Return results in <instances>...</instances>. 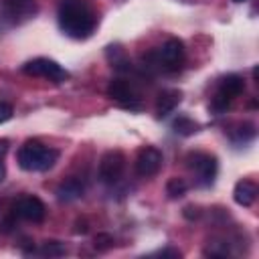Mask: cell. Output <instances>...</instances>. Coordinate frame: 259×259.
Masks as SVG:
<instances>
[{"instance_id": "obj_1", "label": "cell", "mask_w": 259, "mask_h": 259, "mask_svg": "<svg viewBox=\"0 0 259 259\" xmlns=\"http://www.w3.org/2000/svg\"><path fill=\"white\" fill-rule=\"evenodd\" d=\"M97 16L87 0H61L59 2V26L71 38H87L93 34Z\"/></svg>"}, {"instance_id": "obj_2", "label": "cell", "mask_w": 259, "mask_h": 259, "mask_svg": "<svg viewBox=\"0 0 259 259\" xmlns=\"http://www.w3.org/2000/svg\"><path fill=\"white\" fill-rule=\"evenodd\" d=\"M59 160V150L45 146L38 140H26L16 154V162L26 172H45Z\"/></svg>"}, {"instance_id": "obj_3", "label": "cell", "mask_w": 259, "mask_h": 259, "mask_svg": "<svg viewBox=\"0 0 259 259\" xmlns=\"http://www.w3.org/2000/svg\"><path fill=\"white\" fill-rule=\"evenodd\" d=\"M243 91H245V79L241 75L231 73V75L223 77L221 83H219V87H217V93H214V97L210 101L212 111H217V113L225 111Z\"/></svg>"}, {"instance_id": "obj_4", "label": "cell", "mask_w": 259, "mask_h": 259, "mask_svg": "<svg viewBox=\"0 0 259 259\" xmlns=\"http://www.w3.org/2000/svg\"><path fill=\"white\" fill-rule=\"evenodd\" d=\"M22 71L26 75H32V77H42V79H49V81H55V83H63L69 79V73L53 59H45V57H38V59H32L28 61Z\"/></svg>"}, {"instance_id": "obj_5", "label": "cell", "mask_w": 259, "mask_h": 259, "mask_svg": "<svg viewBox=\"0 0 259 259\" xmlns=\"http://www.w3.org/2000/svg\"><path fill=\"white\" fill-rule=\"evenodd\" d=\"M107 95L121 107L125 109H132V111H138L142 109V99H140V93L136 91V87L125 81V79H113L109 81L107 85Z\"/></svg>"}, {"instance_id": "obj_6", "label": "cell", "mask_w": 259, "mask_h": 259, "mask_svg": "<svg viewBox=\"0 0 259 259\" xmlns=\"http://www.w3.org/2000/svg\"><path fill=\"white\" fill-rule=\"evenodd\" d=\"M123 170H125V156H123V152L109 150V152H105L101 156L97 174H99V180L103 184H115L121 178Z\"/></svg>"}, {"instance_id": "obj_7", "label": "cell", "mask_w": 259, "mask_h": 259, "mask_svg": "<svg viewBox=\"0 0 259 259\" xmlns=\"http://www.w3.org/2000/svg\"><path fill=\"white\" fill-rule=\"evenodd\" d=\"M188 162V168L196 174L198 182L200 184H210L217 176V158L210 156V154H204V152H194L186 158Z\"/></svg>"}, {"instance_id": "obj_8", "label": "cell", "mask_w": 259, "mask_h": 259, "mask_svg": "<svg viewBox=\"0 0 259 259\" xmlns=\"http://www.w3.org/2000/svg\"><path fill=\"white\" fill-rule=\"evenodd\" d=\"M162 69L166 71H176L182 67L184 63V45L180 38H168L160 51H158V61H156Z\"/></svg>"}, {"instance_id": "obj_9", "label": "cell", "mask_w": 259, "mask_h": 259, "mask_svg": "<svg viewBox=\"0 0 259 259\" xmlns=\"http://www.w3.org/2000/svg\"><path fill=\"white\" fill-rule=\"evenodd\" d=\"M14 217L22 219V221H28V223H42L45 221V214H47V206L45 202L38 198V196H22L16 200L14 208H12Z\"/></svg>"}, {"instance_id": "obj_10", "label": "cell", "mask_w": 259, "mask_h": 259, "mask_svg": "<svg viewBox=\"0 0 259 259\" xmlns=\"http://www.w3.org/2000/svg\"><path fill=\"white\" fill-rule=\"evenodd\" d=\"M36 14L34 0H4L2 4V18H6L10 24H20Z\"/></svg>"}, {"instance_id": "obj_11", "label": "cell", "mask_w": 259, "mask_h": 259, "mask_svg": "<svg viewBox=\"0 0 259 259\" xmlns=\"http://www.w3.org/2000/svg\"><path fill=\"white\" fill-rule=\"evenodd\" d=\"M162 166V152L152 148V146H146L138 152L136 156V174L142 176V178H150L154 174H158Z\"/></svg>"}, {"instance_id": "obj_12", "label": "cell", "mask_w": 259, "mask_h": 259, "mask_svg": "<svg viewBox=\"0 0 259 259\" xmlns=\"http://www.w3.org/2000/svg\"><path fill=\"white\" fill-rule=\"evenodd\" d=\"M182 99V93L178 89H166L158 95V101H156V115L158 117H166L168 113H172L176 109V105L180 103Z\"/></svg>"}, {"instance_id": "obj_13", "label": "cell", "mask_w": 259, "mask_h": 259, "mask_svg": "<svg viewBox=\"0 0 259 259\" xmlns=\"http://www.w3.org/2000/svg\"><path fill=\"white\" fill-rule=\"evenodd\" d=\"M233 198L241 206H251L255 202V198H257V186H255V182H251V180H239L235 184Z\"/></svg>"}, {"instance_id": "obj_14", "label": "cell", "mask_w": 259, "mask_h": 259, "mask_svg": "<svg viewBox=\"0 0 259 259\" xmlns=\"http://www.w3.org/2000/svg\"><path fill=\"white\" fill-rule=\"evenodd\" d=\"M83 184L77 180V178H69V180H65L59 188H57V196L61 198V200H65V202H69V200H75V198H79V196H83Z\"/></svg>"}, {"instance_id": "obj_15", "label": "cell", "mask_w": 259, "mask_h": 259, "mask_svg": "<svg viewBox=\"0 0 259 259\" xmlns=\"http://www.w3.org/2000/svg\"><path fill=\"white\" fill-rule=\"evenodd\" d=\"M172 127H174V132L180 134V136H192L194 132H198V123H196L194 119L186 117V115L176 117L174 123H172Z\"/></svg>"}, {"instance_id": "obj_16", "label": "cell", "mask_w": 259, "mask_h": 259, "mask_svg": "<svg viewBox=\"0 0 259 259\" xmlns=\"http://www.w3.org/2000/svg\"><path fill=\"white\" fill-rule=\"evenodd\" d=\"M107 57L111 61V67H115L117 71H130V61H127V57L123 55V51L119 47H109Z\"/></svg>"}, {"instance_id": "obj_17", "label": "cell", "mask_w": 259, "mask_h": 259, "mask_svg": "<svg viewBox=\"0 0 259 259\" xmlns=\"http://www.w3.org/2000/svg\"><path fill=\"white\" fill-rule=\"evenodd\" d=\"M186 188H188V184L182 178H170L168 184H166V194L170 198H180L186 192Z\"/></svg>"}, {"instance_id": "obj_18", "label": "cell", "mask_w": 259, "mask_h": 259, "mask_svg": "<svg viewBox=\"0 0 259 259\" xmlns=\"http://www.w3.org/2000/svg\"><path fill=\"white\" fill-rule=\"evenodd\" d=\"M40 253L42 255H49V257H61L67 253V247L59 241H45L42 247H40Z\"/></svg>"}, {"instance_id": "obj_19", "label": "cell", "mask_w": 259, "mask_h": 259, "mask_svg": "<svg viewBox=\"0 0 259 259\" xmlns=\"http://www.w3.org/2000/svg\"><path fill=\"white\" fill-rule=\"evenodd\" d=\"M8 148H10V142H8V140H0V182H4V178H6V166H4V158H6Z\"/></svg>"}, {"instance_id": "obj_20", "label": "cell", "mask_w": 259, "mask_h": 259, "mask_svg": "<svg viewBox=\"0 0 259 259\" xmlns=\"http://www.w3.org/2000/svg\"><path fill=\"white\" fill-rule=\"evenodd\" d=\"M111 245H113V239H111L109 235H97V237H95V247H97V249L105 251V249H109Z\"/></svg>"}, {"instance_id": "obj_21", "label": "cell", "mask_w": 259, "mask_h": 259, "mask_svg": "<svg viewBox=\"0 0 259 259\" xmlns=\"http://www.w3.org/2000/svg\"><path fill=\"white\" fill-rule=\"evenodd\" d=\"M12 117V107L8 105V103H4V101H0V123H4V121H8Z\"/></svg>"}, {"instance_id": "obj_22", "label": "cell", "mask_w": 259, "mask_h": 259, "mask_svg": "<svg viewBox=\"0 0 259 259\" xmlns=\"http://www.w3.org/2000/svg\"><path fill=\"white\" fill-rule=\"evenodd\" d=\"M156 255H160V257H180V251L178 249H162Z\"/></svg>"}, {"instance_id": "obj_23", "label": "cell", "mask_w": 259, "mask_h": 259, "mask_svg": "<svg viewBox=\"0 0 259 259\" xmlns=\"http://www.w3.org/2000/svg\"><path fill=\"white\" fill-rule=\"evenodd\" d=\"M233 2H245V0H233Z\"/></svg>"}]
</instances>
